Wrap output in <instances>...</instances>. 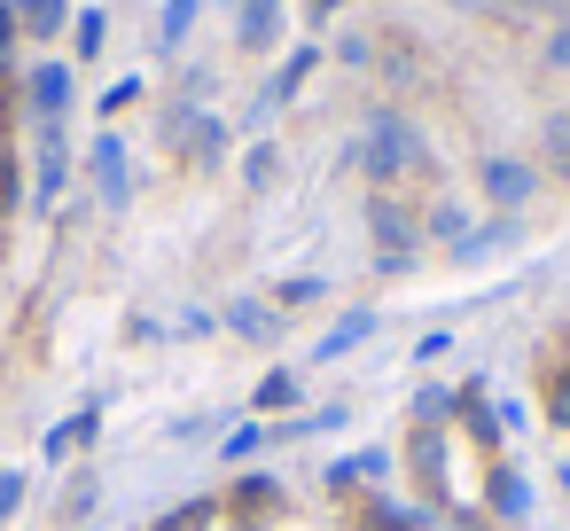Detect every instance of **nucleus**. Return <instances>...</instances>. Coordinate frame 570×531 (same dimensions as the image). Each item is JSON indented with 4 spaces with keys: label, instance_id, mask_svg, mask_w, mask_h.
I'll list each match as a JSON object with an SVG mask.
<instances>
[{
    "label": "nucleus",
    "instance_id": "f257e3e1",
    "mask_svg": "<svg viewBox=\"0 0 570 531\" xmlns=\"http://www.w3.org/2000/svg\"><path fill=\"white\" fill-rule=\"evenodd\" d=\"M360 165H367L375 180H406V173H422V165H430V149H422V134H414L406 118H391V110H383V118L367 126V141H360Z\"/></svg>",
    "mask_w": 570,
    "mask_h": 531
},
{
    "label": "nucleus",
    "instance_id": "f03ea898",
    "mask_svg": "<svg viewBox=\"0 0 570 531\" xmlns=\"http://www.w3.org/2000/svg\"><path fill=\"white\" fill-rule=\"evenodd\" d=\"M367 227H375V243H383V258H375V266H383V274H406V266H414L422 227H414V219H406L391 196H375V204H367Z\"/></svg>",
    "mask_w": 570,
    "mask_h": 531
},
{
    "label": "nucleus",
    "instance_id": "7ed1b4c3",
    "mask_svg": "<svg viewBox=\"0 0 570 531\" xmlns=\"http://www.w3.org/2000/svg\"><path fill=\"white\" fill-rule=\"evenodd\" d=\"M24 102H32L40 126H63V110H71V71H63V63H40L32 87H24Z\"/></svg>",
    "mask_w": 570,
    "mask_h": 531
},
{
    "label": "nucleus",
    "instance_id": "20e7f679",
    "mask_svg": "<svg viewBox=\"0 0 570 531\" xmlns=\"http://www.w3.org/2000/svg\"><path fill=\"white\" fill-rule=\"evenodd\" d=\"M173 149H180L188 165H219L227 126H219V118H188V110H180V118H173Z\"/></svg>",
    "mask_w": 570,
    "mask_h": 531
},
{
    "label": "nucleus",
    "instance_id": "39448f33",
    "mask_svg": "<svg viewBox=\"0 0 570 531\" xmlns=\"http://www.w3.org/2000/svg\"><path fill=\"white\" fill-rule=\"evenodd\" d=\"M484 196H492L500 212H515V204L531 196V165H523V157H484Z\"/></svg>",
    "mask_w": 570,
    "mask_h": 531
},
{
    "label": "nucleus",
    "instance_id": "423d86ee",
    "mask_svg": "<svg viewBox=\"0 0 570 531\" xmlns=\"http://www.w3.org/2000/svg\"><path fill=\"white\" fill-rule=\"evenodd\" d=\"M95 180H102V204H126V196H134V165H126L118 134H102V141H95Z\"/></svg>",
    "mask_w": 570,
    "mask_h": 531
},
{
    "label": "nucleus",
    "instance_id": "0eeeda50",
    "mask_svg": "<svg viewBox=\"0 0 570 531\" xmlns=\"http://www.w3.org/2000/svg\"><path fill=\"white\" fill-rule=\"evenodd\" d=\"M274 32H282V0H243V17H235V40H243L250 56H266V48H274Z\"/></svg>",
    "mask_w": 570,
    "mask_h": 531
},
{
    "label": "nucleus",
    "instance_id": "6e6552de",
    "mask_svg": "<svg viewBox=\"0 0 570 531\" xmlns=\"http://www.w3.org/2000/svg\"><path fill=\"white\" fill-rule=\"evenodd\" d=\"M227 328L250 336V344H274V336H282V313H274L266 297H235V305H227Z\"/></svg>",
    "mask_w": 570,
    "mask_h": 531
},
{
    "label": "nucleus",
    "instance_id": "1a4fd4ad",
    "mask_svg": "<svg viewBox=\"0 0 570 531\" xmlns=\"http://www.w3.org/2000/svg\"><path fill=\"white\" fill-rule=\"evenodd\" d=\"M367 336H375V313H344L328 336H313V360H344V352H352V344H367Z\"/></svg>",
    "mask_w": 570,
    "mask_h": 531
},
{
    "label": "nucleus",
    "instance_id": "9d476101",
    "mask_svg": "<svg viewBox=\"0 0 570 531\" xmlns=\"http://www.w3.org/2000/svg\"><path fill=\"white\" fill-rule=\"evenodd\" d=\"M63 173H71V157H63V126H40V196H63Z\"/></svg>",
    "mask_w": 570,
    "mask_h": 531
},
{
    "label": "nucleus",
    "instance_id": "9b49d317",
    "mask_svg": "<svg viewBox=\"0 0 570 531\" xmlns=\"http://www.w3.org/2000/svg\"><path fill=\"white\" fill-rule=\"evenodd\" d=\"M95 422H102V414H95V406H79L71 422H56V430H48V445H40V453H48V461H63V453H79V445L95 437Z\"/></svg>",
    "mask_w": 570,
    "mask_h": 531
},
{
    "label": "nucleus",
    "instance_id": "f8f14e48",
    "mask_svg": "<svg viewBox=\"0 0 570 531\" xmlns=\"http://www.w3.org/2000/svg\"><path fill=\"white\" fill-rule=\"evenodd\" d=\"M313 71H321V48H297V56H289L282 71H274V87H266V102H289V95H297V87H305Z\"/></svg>",
    "mask_w": 570,
    "mask_h": 531
},
{
    "label": "nucleus",
    "instance_id": "ddd939ff",
    "mask_svg": "<svg viewBox=\"0 0 570 531\" xmlns=\"http://www.w3.org/2000/svg\"><path fill=\"white\" fill-rule=\"evenodd\" d=\"M492 508H500V515H531V484H523V469H492Z\"/></svg>",
    "mask_w": 570,
    "mask_h": 531
},
{
    "label": "nucleus",
    "instance_id": "4468645a",
    "mask_svg": "<svg viewBox=\"0 0 570 531\" xmlns=\"http://www.w3.org/2000/svg\"><path fill=\"white\" fill-rule=\"evenodd\" d=\"M17 9V24L32 32V40H48V32H63V0H9Z\"/></svg>",
    "mask_w": 570,
    "mask_h": 531
},
{
    "label": "nucleus",
    "instance_id": "2eb2a0df",
    "mask_svg": "<svg viewBox=\"0 0 570 531\" xmlns=\"http://www.w3.org/2000/svg\"><path fill=\"white\" fill-rule=\"evenodd\" d=\"M508 243H515V219H492V227H469L461 258H492V250H508Z\"/></svg>",
    "mask_w": 570,
    "mask_h": 531
},
{
    "label": "nucleus",
    "instance_id": "dca6fc26",
    "mask_svg": "<svg viewBox=\"0 0 570 531\" xmlns=\"http://www.w3.org/2000/svg\"><path fill=\"white\" fill-rule=\"evenodd\" d=\"M289 406H297V375H282V367H274V375L258 383V414H289Z\"/></svg>",
    "mask_w": 570,
    "mask_h": 531
},
{
    "label": "nucleus",
    "instance_id": "f3484780",
    "mask_svg": "<svg viewBox=\"0 0 570 531\" xmlns=\"http://www.w3.org/2000/svg\"><path fill=\"white\" fill-rule=\"evenodd\" d=\"M422 515L414 508H399V500H367V531H414Z\"/></svg>",
    "mask_w": 570,
    "mask_h": 531
},
{
    "label": "nucleus",
    "instance_id": "a211bd4d",
    "mask_svg": "<svg viewBox=\"0 0 570 531\" xmlns=\"http://www.w3.org/2000/svg\"><path fill=\"white\" fill-rule=\"evenodd\" d=\"M539 149H547V165L570 180V118H547V134H539Z\"/></svg>",
    "mask_w": 570,
    "mask_h": 531
},
{
    "label": "nucleus",
    "instance_id": "6ab92c4d",
    "mask_svg": "<svg viewBox=\"0 0 570 531\" xmlns=\"http://www.w3.org/2000/svg\"><path fill=\"white\" fill-rule=\"evenodd\" d=\"M258 445H266V422H235V430H227V445H219V453H227V461H250V453H258Z\"/></svg>",
    "mask_w": 570,
    "mask_h": 531
},
{
    "label": "nucleus",
    "instance_id": "aec40b11",
    "mask_svg": "<svg viewBox=\"0 0 570 531\" xmlns=\"http://www.w3.org/2000/svg\"><path fill=\"white\" fill-rule=\"evenodd\" d=\"M196 9H204V0H165V48H180V40H188Z\"/></svg>",
    "mask_w": 570,
    "mask_h": 531
},
{
    "label": "nucleus",
    "instance_id": "412c9836",
    "mask_svg": "<svg viewBox=\"0 0 570 531\" xmlns=\"http://www.w3.org/2000/svg\"><path fill=\"white\" fill-rule=\"evenodd\" d=\"M430 235H438V243H453V250H461V243H469V219H461V212H453V204H438V212H430Z\"/></svg>",
    "mask_w": 570,
    "mask_h": 531
},
{
    "label": "nucleus",
    "instance_id": "4be33fe9",
    "mask_svg": "<svg viewBox=\"0 0 570 531\" xmlns=\"http://www.w3.org/2000/svg\"><path fill=\"white\" fill-rule=\"evenodd\" d=\"M414 469L438 484V469H445V437H430V430H422V437H414Z\"/></svg>",
    "mask_w": 570,
    "mask_h": 531
},
{
    "label": "nucleus",
    "instance_id": "5701e85b",
    "mask_svg": "<svg viewBox=\"0 0 570 531\" xmlns=\"http://www.w3.org/2000/svg\"><path fill=\"white\" fill-rule=\"evenodd\" d=\"M274 500H282L274 476H243V492H235V508H274Z\"/></svg>",
    "mask_w": 570,
    "mask_h": 531
},
{
    "label": "nucleus",
    "instance_id": "b1692460",
    "mask_svg": "<svg viewBox=\"0 0 570 531\" xmlns=\"http://www.w3.org/2000/svg\"><path fill=\"white\" fill-rule=\"evenodd\" d=\"M547 422H554V430H570V367L547 383Z\"/></svg>",
    "mask_w": 570,
    "mask_h": 531
},
{
    "label": "nucleus",
    "instance_id": "393cba45",
    "mask_svg": "<svg viewBox=\"0 0 570 531\" xmlns=\"http://www.w3.org/2000/svg\"><path fill=\"white\" fill-rule=\"evenodd\" d=\"M17 212V157H9V134H0V219Z\"/></svg>",
    "mask_w": 570,
    "mask_h": 531
},
{
    "label": "nucleus",
    "instance_id": "a878e982",
    "mask_svg": "<svg viewBox=\"0 0 570 531\" xmlns=\"http://www.w3.org/2000/svg\"><path fill=\"white\" fill-rule=\"evenodd\" d=\"M24 508V469H0V523Z\"/></svg>",
    "mask_w": 570,
    "mask_h": 531
},
{
    "label": "nucleus",
    "instance_id": "bb28decb",
    "mask_svg": "<svg viewBox=\"0 0 570 531\" xmlns=\"http://www.w3.org/2000/svg\"><path fill=\"white\" fill-rule=\"evenodd\" d=\"M313 297H321V274H289L282 282V305H313Z\"/></svg>",
    "mask_w": 570,
    "mask_h": 531
},
{
    "label": "nucleus",
    "instance_id": "cd10ccee",
    "mask_svg": "<svg viewBox=\"0 0 570 531\" xmlns=\"http://www.w3.org/2000/svg\"><path fill=\"white\" fill-rule=\"evenodd\" d=\"M102 40H110V24H102V17H95V9H87V17H79V56H95V48H102Z\"/></svg>",
    "mask_w": 570,
    "mask_h": 531
},
{
    "label": "nucleus",
    "instance_id": "c85d7f7f",
    "mask_svg": "<svg viewBox=\"0 0 570 531\" xmlns=\"http://www.w3.org/2000/svg\"><path fill=\"white\" fill-rule=\"evenodd\" d=\"M414 414H422V422H445V414H453V391H422Z\"/></svg>",
    "mask_w": 570,
    "mask_h": 531
},
{
    "label": "nucleus",
    "instance_id": "c756f323",
    "mask_svg": "<svg viewBox=\"0 0 570 531\" xmlns=\"http://www.w3.org/2000/svg\"><path fill=\"white\" fill-rule=\"evenodd\" d=\"M461 414H469V430H476V437H500V414H492V406H484V399H469V406H461Z\"/></svg>",
    "mask_w": 570,
    "mask_h": 531
},
{
    "label": "nucleus",
    "instance_id": "7c9ffc66",
    "mask_svg": "<svg viewBox=\"0 0 570 531\" xmlns=\"http://www.w3.org/2000/svg\"><path fill=\"white\" fill-rule=\"evenodd\" d=\"M134 95H141V79H118V87H110V95H102V118H118V110H126V102H134Z\"/></svg>",
    "mask_w": 570,
    "mask_h": 531
},
{
    "label": "nucleus",
    "instance_id": "2f4dec72",
    "mask_svg": "<svg viewBox=\"0 0 570 531\" xmlns=\"http://www.w3.org/2000/svg\"><path fill=\"white\" fill-rule=\"evenodd\" d=\"M17 32H24V24H17V9H9V0H0V63H9V48H17Z\"/></svg>",
    "mask_w": 570,
    "mask_h": 531
},
{
    "label": "nucleus",
    "instance_id": "473e14b6",
    "mask_svg": "<svg viewBox=\"0 0 570 531\" xmlns=\"http://www.w3.org/2000/svg\"><path fill=\"white\" fill-rule=\"evenodd\" d=\"M243 173H250V188H266V180H274V149H250V165H243Z\"/></svg>",
    "mask_w": 570,
    "mask_h": 531
},
{
    "label": "nucleus",
    "instance_id": "72a5a7b5",
    "mask_svg": "<svg viewBox=\"0 0 570 531\" xmlns=\"http://www.w3.org/2000/svg\"><path fill=\"white\" fill-rule=\"evenodd\" d=\"M547 63H554V71H570V24H554V40H547Z\"/></svg>",
    "mask_w": 570,
    "mask_h": 531
},
{
    "label": "nucleus",
    "instance_id": "f704fd0d",
    "mask_svg": "<svg viewBox=\"0 0 570 531\" xmlns=\"http://www.w3.org/2000/svg\"><path fill=\"white\" fill-rule=\"evenodd\" d=\"M523 9H539V17H562V24H570V0H523Z\"/></svg>",
    "mask_w": 570,
    "mask_h": 531
},
{
    "label": "nucleus",
    "instance_id": "c9c22d12",
    "mask_svg": "<svg viewBox=\"0 0 570 531\" xmlns=\"http://www.w3.org/2000/svg\"><path fill=\"white\" fill-rule=\"evenodd\" d=\"M305 9H313V24H321V17H336V9H352V0H305Z\"/></svg>",
    "mask_w": 570,
    "mask_h": 531
},
{
    "label": "nucleus",
    "instance_id": "e433bc0d",
    "mask_svg": "<svg viewBox=\"0 0 570 531\" xmlns=\"http://www.w3.org/2000/svg\"><path fill=\"white\" fill-rule=\"evenodd\" d=\"M453 9H484V0H453Z\"/></svg>",
    "mask_w": 570,
    "mask_h": 531
}]
</instances>
